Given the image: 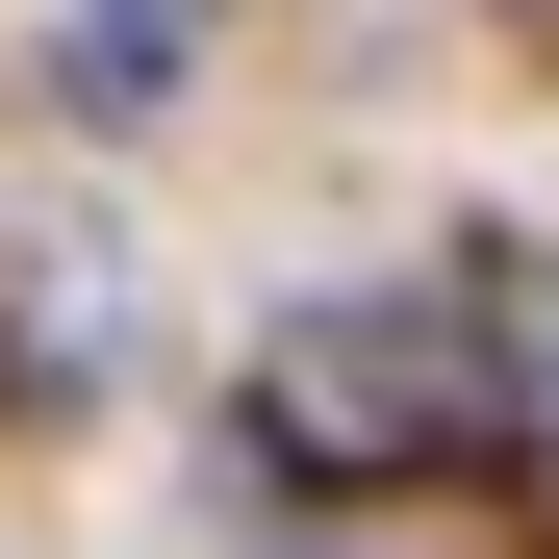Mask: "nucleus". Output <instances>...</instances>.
I'll use <instances>...</instances> for the list:
<instances>
[{
    "label": "nucleus",
    "mask_w": 559,
    "mask_h": 559,
    "mask_svg": "<svg viewBox=\"0 0 559 559\" xmlns=\"http://www.w3.org/2000/svg\"><path fill=\"white\" fill-rule=\"evenodd\" d=\"M254 457L280 484H432V457H484V382H457V306L407 280H356V306H280L254 331Z\"/></svg>",
    "instance_id": "f257e3e1"
},
{
    "label": "nucleus",
    "mask_w": 559,
    "mask_h": 559,
    "mask_svg": "<svg viewBox=\"0 0 559 559\" xmlns=\"http://www.w3.org/2000/svg\"><path fill=\"white\" fill-rule=\"evenodd\" d=\"M509 26H559V0H509Z\"/></svg>",
    "instance_id": "20e7f679"
},
{
    "label": "nucleus",
    "mask_w": 559,
    "mask_h": 559,
    "mask_svg": "<svg viewBox=\"0 0 559 559\" xmlns=\"http://www.w3.org/2000/svg\"><path fill=\"white\" fill-rule=\"evenodd\" d=\"M178 76H204V0H76V26H51V103L76 128H153Z\"/></svg>",
    "instance_id": "7ed1b4c3"
},
{
    "label": "nucleus",
    "mask_w": 559,
    "mask_h": 559,
    "mask_svg": "<svg viewBox=\"0 0 559 559\" xmlns=\"http://www.w3.org/2000/svg\"><path fill=\"white\" fill-rule=\"evenodd\" d=\"M432 306H457V382H484V432L559 484V254H534V229H484V254L432 280Z\"/></svg>",
    "instance_id": "f03ea898"
}]
</instances>
